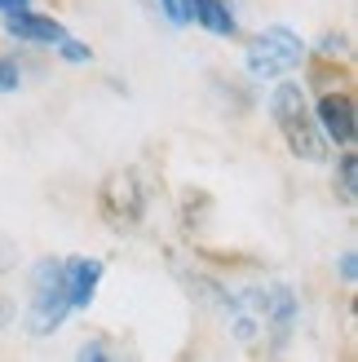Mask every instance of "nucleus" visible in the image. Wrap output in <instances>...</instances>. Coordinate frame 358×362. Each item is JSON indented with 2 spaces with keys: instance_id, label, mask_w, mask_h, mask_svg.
Masks as SVG:
<instances>
[{
  "instance_id": "8",
  "label": "nucleus",
  "mask_w": 358,
  "mask_h": 362,
  "mask_svg": "<svg viewBox=\"0 0 358 362\" xmlns=\"http://www.w3.org/2000/svg\"><path fill=\"white\" fill-rule=\"evenodd\" d=\"M195 23H200L208 35H221V40H230V35H239L235 9H230L226 0H200V5H195Z\"/></svg>"
},
{
  "instance_id": "9",
  "label": "nucleus",
  "mask_w": 358,
  "mask_h": 362,
  "mask_svg": "<svg viewBox=\"0 0 358 362\" xmlns=\"http://www.w3.org/2000/svg\"><path fill=\"white\" fill-rule=\"evenodd\" d=\"M336 173H341V199L345 204H354V194H358V155H341V164H336Z\"/></svg>"
},
{
  "instance_id": "6",
  "label": "nucleus",
  "mask_w": 358,
  "mask_h": 362,
  "mask_svg": "<svg viewBox=\"0 0 358 362\" xmlns=\"http://www.w3.org/2000/svg\"><path fill=\"white\" fill-rule=\"evenodd\" d=\"M102 261L98 257H71L62 261V283H67V300L71 310H88L98 296V283H102Z\"/></svg>"
},
{
  "instance_id": "12",
  "label": "nucleus",
  "mask_w": 358,
  "mask_h": 362,
  "mask_svg": "<svg viewBox=\"0 0 358 362\" xmlns=\"http://www.w3.org/2000/svg\"><path fill=\"white\" fill-rule=\"evenodd\" d=\"M18 88V66L9 58H0V93H13Z\"/></svg>"
},
{
  "instance_id": "16",
  "label": "nucleus",
  "mask_w": 358,
  "mask_h": 362,
  "mask_svg": "<svg viewBox=\"0 0 358 362\" xmlns=\"http://www.w3.org/2000/svg\"><path fill=\"white\" fill-rule=\"evenodd\" d=\"M31 0H0V13H9V9H27Z\"/></svg>"
},
{
  "instance_id": "1",
  "label": "nucleus",
  "mask_w": 358,
  "mask_h": 362,
  "mask_svg": "<svg viewBox=\"0 0 358 362\" xmlns=\"http://www.w3.org/2000/svg\"><path fill=\"white\" fill-rule=\"evenodd\" d=\"M270 115L279 124V137L288 141V151L296 159H306V164H323L332 141L323 137V129H318V119L310 111L306 102V88L292 84V80H279V88L270 93Z\"/></svg>"
},
{
  "instance_id": "15",
  "label": "nucleus",
  "mask_w": 358,
  "mask_h": 362,
  "mask_svg": "<svg viewBox=\"0 0 358 362\" xmlns=\"http://www.w3.org/2000/svg\"><path fill=\"white\" fill-rule=\"evenodd\" d=\"M9 318H13V300H5V296H0V332L9 327Z\"/></svg>"
},
{
  "instance_id": "7",
  "label": "nucleus",
  "mask_w": 358,
  "mask_h": 362,
  "mask_svg": "<svg viewBox=\"0 0 358 362\" xmlns=\"http://www.w3.org/2000/svg\"><path fill=\"white\" fill-rule=\"evenodd\" d=\"M5 35L27 40V45H58L67 35V27L58 18H45V13H31V9H9L5 13Z\"/></svg>"
},
{
  "instance_id": "3",
  "label": "nucleus",
  "mask_w": 358,
  "mask_h": 362,
  "mask_svg": "<svg viewBox=\"0 0 358 362\" xmlns=\"http://www.w3.org/2000/svg\"><path fill=\"white\" fill-rule=\"evenodd\" d=\"M71 314V300H67V283H62V261H35L31 269V305H27V332L35 340L53 336L67 322Z\"/></svg>"
},
{
  "instance_id": "13",
  "label": "nucleus",
  "mask_w": 358,
  "mask_h": 362,
  "mask_svg": "<svg viewBox=\"0 0 358 362\" xmlns=\"http://www.w3.org/2000/svg\"><path fill=\"white\" fill-rule=\"evenodd\" d=\"M341 279H345V283H354V279H358V257H354V247L341 257Z\"/></svg>"
},
{
  "instance_id": "2",
  "label": "nucleus",
  "mask_w": 358,
  "mask_h": 362,
  "mask_svg": "<svg viewBox=\"0 0 358 362\" xmlns=\"http://www.w3.org/2000/svg\"><path fill=\"white\" fill-rule=\"evenodd\" d=\"M301 58H306V40L283 23L257 31L243 49V66H248L253 80H283L301 66Z\"/></svg>"
},
{
  "instance_id": "5",
  "label": "nucleus",
  "mask_w": 358,
  "mask_h": 362,
  "mask_svg": "<svg viewBox=\"0 0 358 362\" xmlns=\"http://www.w3.org/2000/svg\"><path fill=\"white\" fill-rule=\"evenodd\" d=\"M314 119L318 129H323L328 141H336V146H354V133H358V115H354V98L345 93H323L314 106Z\"/></svg>"
},
{
  "instance_id": "4",
  "label": "nucleus",
  "mask_w": 358,
  "mask_h": 362,
  "mask_svg": "<svg viewBox=\"0 0 358 362\" xmlns=\"http://www.w3.org/2000/svg\"><path fill=\"white\" fill-rule=\"evenodd\" d=\"M98 208L115 230H133L146 212V190H142V177L133 168H115L106 173L102 190H98Z\"/></svg>"
},
{
  "instance_id": "11",
  "label": "nucleus",
  "mask_w": 358,
  "mask_h": 362,
  "mask_svg": "<svg viewBox=\"0 0 358 362\" xmlns=\"http://www.w3.org/2000/svg\"><path fill=\"white\" fill-rule=\"evenodd\" d=\"M58 58L62 62H88V58H93V49H88L84 40H71V35H62V40H58Z\"/></svg>"
},
{
  "instance_id": "14",
  "label": "nucleus",
  "mask_w": 358,
  "mask_h": 362,
  "mask_svg": "<svg viewBox=\"0 0 358 362\" xmlns=\"http://www.w3.org/2000/svg\"><path fill=\"white\" fill-rule=\"evenodd\" d=\"M106 354H111V349L98 345V340H93V345H80V349H76V358H80V362H88V358H106Z\"/></svg>"
},
{
  "instance_id": "10",
  "label": "nucleus",
  "mask_w": 358,
  "mask_h": 362,
  "mask_svg": "<svg viewBox=\"0 0 358 362\" xmlns=\"http://www.w3.org/2000/svg\"><path fill=\"white\" fill-rule=\"evenodd\" d=\"M195 5H200V0H159V9H164V18L173 27H190L195 23Z\"/></svg>"
}]
</instances>
